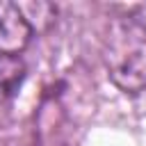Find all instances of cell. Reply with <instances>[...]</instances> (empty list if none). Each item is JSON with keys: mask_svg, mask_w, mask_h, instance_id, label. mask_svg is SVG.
<instances>
[{"mask_svg": "<svg viewBox=\"0 0 146 146\" xmlns=\"http://www.w3.org/2000/svg\"><path fill=\"white\" fill-rule=\"evenodd\" d=\"M103 59L119 89L139 94L146 87V23L137 16L119 18L105 39Z\"/></svg>", "mask_w": 146, "mask_h": 146, "instance_id": "6da1fadb", "label": "cell"}, {"mask_svg": "<svg viewBox=\"0 0 146 146\" xmlns=\"http://www.w3.org/2000/svg\"><path fill=\"white\" fill-rule=\"evenodd\" d=\"M32 36L34 27L23 9L14 2L0 0V55H18L27 48Z\"/></svg>", "mask_w": 146, "mask_h": 146, "instance_id": "7a4b0ae2", "label": "cell"}, {"mask_svg": "<svg viewBox=\"0 0 146 146\" xmlns=\"http://www.w3.org/2000/svg\"><path fill=\"white\" fill-rule=\"evenodd\" d=\"M25 80V64L18 55H0V105L11 100Z\"/></svg>", "mask_w": 146, "mask_h": 146, "instance_id": "3957f363", "label": "cell"}]
</instances>
